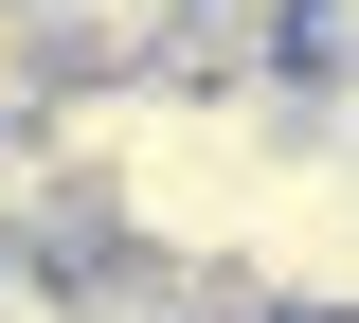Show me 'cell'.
<instances>
[{
    "label": "cell",
    "mask_w": 359,
    "mask_h": 323,
    "mask_svg": "<svg viewBox=\"0 0 359 323\" xmlns=\"http://www.w3.org/2000/svg\"><path fill=\"white\" fill-rule=\"evenodd\" d=\"M252 305H287V323H359V126H287V162H269V198H252Z\"/></svg>",
    "instance_id": "obj_1"
},
{
    "label": "cell",
    "mask_w": 359,
    "mask_h": 323,
    "mask_svg": "<svg viewBox=\"0 0 359 323\" xmlns=\"http://www.w3.org/2000/svg\"><path fill=\"white\" fill-rule=\"evenodd\" d=\"M72 54H54V0H0V108H54Z\"/></svg>",
    "instance_id": "obj_2"
}]
</instances>
